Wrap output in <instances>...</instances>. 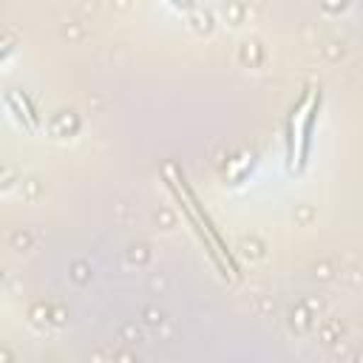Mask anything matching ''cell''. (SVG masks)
I'll use <instances>...</instances> for the list:
<instances>
[{"label":"cell","instance_id":"cell-1","mask_svg":"<svg viewBox=\"0 0 363 363\" xmlns=\"http://www.w3.org/2000/svg\"><path fill=\"white\" fill-rule=\"evenodd\" d=\"M320 111V91L309 88L298 105L289 113V125H286V159H289V170L301 173L306 167L309 159V142H312V128Z\"/></svg>","mask_w":363,"mask_h":363},{"label":"cell","instance_id":"cell-2","mask_svg":"<svg viewBox=\"0 0 363 363\" xmlns=\"http://www.w3.org/2000/svg\"><path fill=\"white\" fill-rule=\"evenodd\" d=\"M9 102L14 105V111H17L20 122H23L28 130H37V116H34V111H31L28 99H26V96H20V94H9Z\"/></svg>","mask_w":363,"mask_h":363}]
</instances>
